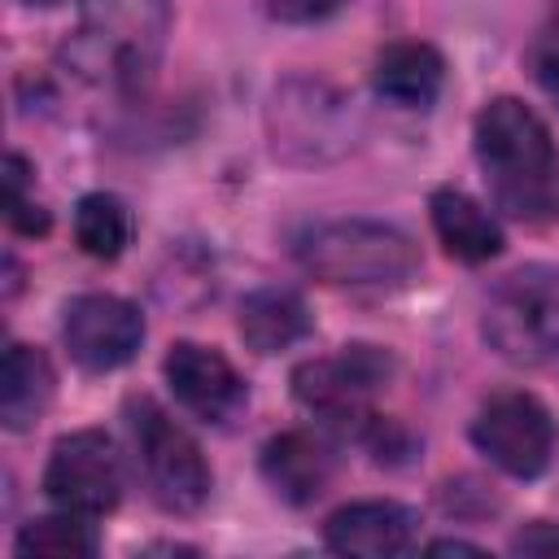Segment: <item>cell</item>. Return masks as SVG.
<instances>
[{
  "label": "cell",
  "instance_id": "cell-1",
  "mask_svg": "<svg viewBox=\"0 0 559 559\" xmlns=\"http://www.w3.org/2000/svg\"><path fill=\"white\" fill-rule=\"evenodd\" d=\"M170 31L166 0H83L74 39L61 48L70 70L114 92H140Z\"/></svg>",
  "mask_w": 559,
  "mask_h": 559
},
{
  "label": "cell",
  "instance_id": "cell-2",
  "mask_svg": "<svg viewBox=\"0 0 559 559\" xmlns=\"http://www.w3.org/2000/svg\"><path fill=\"white\" fill-rule=\"evenodd\" d=\"M297 262L323 284L397 288L419 271V249L406 231L371 218H332L297 236Z\"/></svg>",
  "mask_w": 559,
  "mask_h": 559
},
{
  "label": "cell",
  "instance_id": "cell-3",
  "mask_svg": "<svg viewBox=\"0 0 559 559\" xmlns=\"http://www.w3.org/2000/svg\"><path fill=\"white\" fill-rule=\"evenodd\" d=\"M476 153L498 175V192L515 214L546 210L555 144H550V127L524 100L498 96L476 114Z\"/></svg>",
  "mask_w": 559,
  "mask_h": 559
},
{
  "label": "cell",
  "instance_id": "cell-4",
  "mask_svg": "<svg viewBox=\"0 0 559 559\" xmlns=\"http://www.w3.org/2000/svg\"><path fill=\"white\" fill-rule=\"evenodd\" d=\"M485 341L520 367L559 358V280L542 266L507 275L485 301Z\"/></svg>",
  "mask_w": 559,
  "mask_h": 559
},
{
  "label": "cell",
  "instance_id": "cell-5",
  "mask_svg": "<svg viewBox=\"0 0 559 559\" xmlns=\"http://www.w3.org/2000/svg\"><path fill=\"white\" fill-rule=\"evenodd\" d=\"M271 148L284 162H332L354 148V109L341 92L314 79H288L275 87L271 109Z\"/></svg>",
  "mask_w": 559,
  "mask_h": 559
},
{
  "label": "cell",
  "instance_id": "cell-6",
  "mask_svg": "<svg viewBox=\"0 0 559 559\" xmlns=\"http://www.w3.org/2000/svg\"><path fill=\"white\" fill-rule=\"evenodd\" d=\"M127 424L157 502L166 511H197L210 498V463L197 437L179 419H170L153 397H131Z\"/></svg>",
  "mask_w": 559,
  "mask_h": 559
},
{
  "label": "cell",
  "instance_id": "cell-7",
  "mask_svg": "<svg viewBox=\"0 0 559 559\" xmlns=\"http://www.w3.org/2000/svg\"><path fill=\"white\" fill-rule=\"evenodd\" d=\"M393 358L376 345H345L332 358H310L293 371V393L301 406L314 415L341 424V428H362L371 419L367 397L389 380Z\"/></svg>",
  "mask_w": 559,
  "mask_h": 559
},
{
  "label": "cell",
  "instance_id": "cell-8",
  "mask_svg": "<svg viewBox=\"0 0 559 559\" xmlns=\"http://www.w3.org/2000/svg\"><path fill=\"white\" fill-rule=\"evenodd\" d=\"M472 441L493 467L528 480V476L546 472V463L555 454V419L533 393L507 389V393H493L476 411Z\"/></svg>",
  "mask_w": 559,
  "mask_h": 559
},
{
  "label": "cell",
  "instance_id": "cell-9",
  "mask_svg": "<svg viewBox=\"0 0 559 559\" xmlns=\"http://www.w3.org/2000/svg\"><path fill=\"white\" fill-rule=\"evenodd\" d=\"M44 493L61 511L105 515L122 498V463L100 428H79L61 437L44 467Z\"/></svg>",
  "mask_w": 559,
  "mask_h": 559
},
{
  "label": "cell",
  "instance_id": "cell-10",
  "mask_svg": "<svg viewBox=\"0 0 559 559\" xmlns=\"http://www.w3.org/2000/svg\"><path fill=\"white\" fill-rule=\"evenodd\" d=\"M61 341L83 371H114L135 358L144 341V319L127 297L83 293L66 306Z\"/></svg>",
  "mask_w": 559,
  "mask_h": 559
},
{
  "label": "cell",
  "instance_id": "cell-11",
  "mask_svg": "<svg viewBox=\"0 0 559 559\" xmlns=\"http://www.w3.org/2000/svg\"><path fill=\"white\" fill-rule=\"evenodd\" d=\"M162 371H166V384L179 397V406L192 411L205 424H223L245 406V380L210 345L175 341L166 362H162Z\"/></svg>",
  "mask_w": 559,
  "mask_h": 559
},
{
  "label": "cell",
  "instance_id": "cell-12",
  "mask_svg": "<svg viewBox=\"0 0 559 559\" xmlns=\"http://www.w3.org/2000/svg\"><path fill=\"white\" fill-rule=\"evenodd\" d=\"M415 511L389 498H367L349 502L328 515L323 524V546L336 555H358V559H384V555H406L415 546Z\"/></svg>",
  "mask_w": 559,
  "mask_h": 559
},
{
  "label": "cell",
  "instance_id": "cell-13",
  "mask_svg": "<svg viewBox=\"0 0 559 559\" xmlns=\"http://www.w3.org/2000/svg\"><path fill=\"white\" fill-rule=\"evenodd\" d=\"M332 463H336L332 450L314 432H301V428L280 432L262 445V476L293 507H306L328 489Z\"/></svg>",
  "mask_w": 559,
  "mask_h": 559
},
{
  "label": "cell",
  "instance_id": "cell-14",
  "mask_svg": "<svg viewBox=\"0 0 559 559\" xmlns=\"http://www.w3.org/2000/svg\"><path fill=\"white\" fill-rule=\"evenodd\" d=\"M371 83L384 100L393 105H406V109H428L441 87H445V61L432 44H419V39H402V44H389L380 57H376V70H371Z\"/></svg>",
  "mask_w": 559,
  "mask_h": 559
},
{
  "label": "cell",
  "instance_id": "cell-15",
  "mask_svg": "<svg viewBox=\"0 0 559 559\" xmlns=\"http://www.w3.org/2000/svg\"><path fill=\"white\" fill-rule=\"evenodd\" d=\"M432 227H437V240L445 245L450 258L459 262H489L502 253V227L498 218L467 192L459 188H437L432 201Z\"/></svg>",
  "mask_w": 559,
  "mask_h": 559
},
{
  "label": "cell",
  "instance_id": "cell-16",
  "mask_svg": "<svg viewBox=\"0 0 559 559\" xmlns=\"http://www.w3.org/2000/svg\"><path fill=\"white\" fill-rule=\"evenodd\" d=\"M52 389H57V376H52V362L44 358V349L9 345L4 367H0V424L9 432L35 428V419L52 402Z\"/></svg>",
  "mask_w": 559,
  "mask_h": 559
},
{
  "label": "cell",
  "instance_id": "cell-17",
  "mask_svg": "<svg viewBox=\"0 0 559 559\" xmlns=\"http://www.w3.org/2000/svg\"><path fill=\"white\" fill-rule=\"evenodd\" d=\"M236 328L253 354H280L310 332V310L293 288H258L240 301Z\"/></svg>",
  "mask_w": 559,
  "mask_h": 559
},
{
  "label": "cell",
  "instance_id": "cell-18",
  "mask_svg": "<svg viewBox=\"0 0 559 559\" xmlns=\"http://www.w3.org/2000/svg\"><path fill=\"white\" fill-rule=\"evenodd\" d=\"M74 240L87 258H100V262H114L127 240H131V214L118 197L109 192H87L74 210Z\"/></svg>",
  "mask_w": 559,
  "mask_h": 559
},
{
  "label": "cell",
  "instance_id": "cell-19",
  "mask_svg": "<svg viewBox=\"0 0 559 559\" xmlns=\"http://www.w3.org/2000/svg\"><path fill=\"white\" fill-rule=\"evenodd\" d=\"M13 550H17V555H57V559L96 555V533H92L87 515L61 511V515H44V520L22 524Z\"/></svg>",
  "mask_w": 559,
  "mask_h": 559
},
{
  "label": "cell",
  "instance_id": "cell-20",
  "mask_svg": "<svg viewBox=\"0 0 559 559\" xmlns=\"http://www.w3.org/2000/svg\"><path fill=\"white\" fill-rule=\"evenodd\" d=\"M528 70H533L537 87H542L550 100H559V31L537 35V44L528 48Z\"/></svg>",
  "mask_w": 559,
  "mask_h": 559
},
{
  "label": "cell",
  "instance_id": "cell-21",
  "mask_svg": "<svg viewBox=\"0 0 559 559\" xmlns=\"http://www.w3.org/2000/svg\"><path fill=\"white\" fill-rule=\"evenodd\" d=\"M345 0H262V9L275 22H323L341 9Z\"/></svg>",
  "mask_w": 559,
  "mask_h": 559
},
{
  "label": "cell",
  "instance_id": "cell-22",
  "mask_svg": "<svg viewBox=\"0 0 559 559\" xmlns=\"http://www.w3.org/2000/svg\"><path fill=\"white\" fill-rule=\"evenodd\" d=\"M511 550L515 555H559V528L546 520H533L528 528H520L511 537Z\"/></svg>",
  "mask_w": 559,
  "mask_h": 559
},
{
  "label": "cell",
  "instance_id": "cell-23",
  "mask_svg": "<svg viewBox=\"0 0 559 559\" xmlns=\"http://www.w3.org/2000/svg\"><path fill=\"white\" fill-rule=\"evenodd\" d=\"M4 218H9V227L26 231V236H44V231H48V214H44L31 197H22V201H4Z\"/></svg>",
  "mask_w": 559,
  "mask_h": 559
},
{
  "label": "cell",
  "instance_id": "cell-24",
  "mask_svg": "<svg viewBox=\"0 0 559 559\" xmlns=\"http://www.w3.org/2000/svg\"><path fill=\"white\" fill-rule=\"evenodd\" d=\"M428 550H432V555H480V546H472V542H454V537H441V542H432Z\"/></svg>",
  "mask_w": 559,
  "mask_h": 559
},
{
  "label": "cell",
  "instance_id": "cell-25",
  "mask_svg": "<svg viewBox=\"0 0 559 559\" xmlns=\"http://www.w3.org/2000/svg\"><path fill=\"white\" fill-rule=\"evenodd\" d=\"M546 210H555V214H559V179H555V183H546Z\"/></svg>",
  "mask_w": 559,
  "mask_h": 559
},
{
  "label": "cell",
  "instance_id": "cell-26",
  "mask_svg": "<svg viewBox=\"0 0 559 559\" xmlns=\"http://www.w3.org/2000/svg\"><path fill=\"white\" fill-rule=\"evenodd\" d=\"M17 4H57V0H17Z\"/></svg>",
  "mask_w": 559,
  "mask_h": 559
}]
</instances>
